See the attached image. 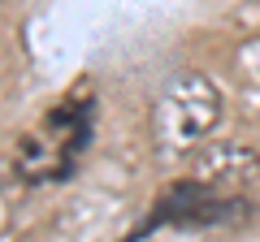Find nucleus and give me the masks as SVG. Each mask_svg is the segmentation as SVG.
I'll list each match as a JSON object with an SVG mask.
<instances>
[{
  "instance_id": "f257e3e1",
  "label": "nucleus",
  "mask_w": 260,
  "mask_h": 242,
  "mask_svg": "<svg viewBox=\"0 0 260 242\" xmlns=\"http://www.w3.org/2000/svg\"><path fill=\"white\" fill-rule=\"evenodd\" d=\"M221 117H225V100L213 78L195 74V69L174 74L152 104V143H156L160 160H178L195 151L221 126Z\"/></svg>"
},
{
  "instance_id": "f03ea898",
  "label": "nucleus",
  "mask_w": 260,
  "mask_h": 242,
  "mask_svg": "<svg viewBox=\"0 0 260 242\" xmlns=\"http://www.w3.org/2000/svg\"><path fill=\"white\" fill-rule=\"evenodd\" d=\"M195 186L208 190H239L260 182V151L247 143H208L191 165Z\"/></svg>"
}]
</instances>
